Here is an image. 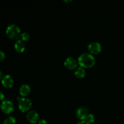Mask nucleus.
<instances>
[{"label": "nucleus", "instance_id": "nucleus-6", "mask_svg": "<svg viewBox=\"0 0 124 124\" xmlns=\"http://www.w3.org/2000/svg\"><path fill=\"white\" fill-rule=\"evenodd\" d=\"M78 60H76L74 57L72 56H69L64 61V65L65 67L70 70L76 69L78 66Z\"/></svg>", "mask_w": 124, "mask_h": 124}, {"label": "nucleus", "instance_id": "nucleus-16", "mask_svg": "<svg viewBox=\"0 0 124 124\" xmlns=\"http://www.w3.org/2000/svg\"><path fill=\"white\" fill-rule=\"evenodd\" d=\"M5 57H6V55H5L4 52L0 50V62L3 61L5 59Z\"/></svg>", "mask_w": 124, "mask_h": 124}, {"label": "nucleus", "instance_id": "nucleus-15", "mask_svg": "<svg viewBox=\"0 0 124 124\" xmlns=\"http://www.w3.org/2000/svg\"><path fill=\"white\" fill-rule=\"evenodd\" d=\"M21 38L23 41H26L27 40L29 39L30 38V35H29V33L27 32H23L22 33L21 35Z\"/></svg>", "mask_w": 124, "mask_h": 124}, {"label": "nucleus", "instance_id": "nucleus-8", "mask_svg": "<svg viewBox=\"0 0 124 124\" xmlns=\"http://www.w3.org/2000/svg\"><path fill=\"white\" fill-rule=\"evenodd\" d=\"M1 83L2 85L6 88H11L13 86L14 83V80L11 75H6L3 76L1 79Z\"/></svg>", "mask_w": 124, "mask_h": 124}, {"label": "nucleus", "instance_id": "nucleus-13", "mask_svg": "<svg viewBox=\"0 0 124 124\" xmlns=\"http://www.w3.org/2000/svg\"><path fill=\"white\" fill-rule=\"evenodd\" d=\"M16 120L15 117L13 116H8L5 119L2 124H16Z\"/></svg>", "mask_w": 124, "mask_h": 124}, {"label": "nucleus", "instance_id": "nucleus-5", "mask_svg": "<svg viewBox=\"0 0 124 124\" xmlns=\"http://www.w3.org/2000/svg\"><path fill=\"white\" fill-rule=\"evenodd\" d=\"M87 49L91 54H98L102 50V46L99 42L93 41L88 44L87 46Z\"/></svg>", "mask_w": 124, "mask_h": 124}, {"label": "nucleus", "instance_id": "nucleus-21", "mask_svg": "<svg viewBox=\"0 0 124 124\" xmlns=\"http://www.w3.org/2000/svg\"></svg>", "mask_w": 124, "mask_h": 124}, {"label": "nucleus", "instance_id": "nucleus-1", "mask_svg": "<svg viewBox=\"0 0 124 124\" xmlns=\"http://www.w3.org/2000/svg\"><path fill=\"white\" fill-rule=\"evenodd\" d=\"M78 62L80 66L82 67L90 68L95 64V58L91 53L84 52L79 56Z\"/></svg>", "mask_w": 124, "mask_h": 124}, {"label": "nucleus", "instance_id": "nucleus-10", "mask_svg": "<svg viewBox=\"0 0 124 124\" xmlns=\"http://www.w3.org/2000/svg\"><path fill=\"white\" fill-rule=\"evenodd\" d=\"M19 92L22 96L25 97L30 94V92H31V88H30V85H29L28 84H23L19 87Z\"/></svg>", "mask_w": 124, "mask_h": 124}, {"label": "nucleus", "instance_id": "nucleus-7", "mask_svg": "<svg viewBox=\"0 0 124 124\" xmlns=\"http://www.w3.org/2000/svg\"><path fill=\"white\" fill-rule=\"evenodd\" d=\"M76 117L81 121H84L88 115V109L85 107H80L76 110Z\"/></svg>", "mask_w": 124, "mask_h": 124}, {"label": "nucleus", "instance_id": "nucleus-19", "mask_svg": "<svg viewBox=\"0 0 124 124\" xmlns=\"http://www.w3.org/2000/svg\"><path fill=\"white\" fill-rule=\"evenodd\" d=\"M76 124H87L85 121H79V122H78Z\"/></svg>", "mask_w": 124, "mask_h": 124}, {"label": "nucleus", "instance_id": "nucleus-9", "mask_svg": "<svg viewBox=\"0 0 124 124\" xmlns=\"http://www.w3.org/2000/svg\"><path fill=\"white\" fill-rule=\"evenodd\" d=\"M27 119L29 122L35 124L39 121V114L35 110H30L27 114Z\"/></svg>", "mask_w": 124, "mask_h": 124}, {"label": "nucleus", "instance_id": "nucleus-20", "mask_svg": "<svg viewBox=\"0 0 124 124\" xmlns=\"http://www.w3.org/2000/svg\"><path fill=\"white\" fill-rule=\"evenodd\" d=\"M2 78H3V74H2V71L0 70V79H2Z\"/></svg>", "mask_w": 124, "mask_h": 124}, {"label": "nucleus", "instance_id": "nucleus-17", "mask_svg": "<svg viewBox=\"0 0 124 124\" xmlns=\"http://www.w3.org/2000/svg\"><path fill=\"white\" fill-rule=\"evenodd\" d=\"M4 97H5L4 94L3 92L0 90V101H4Z\"/></svg>", "mask_w": 124, "mask_h": 124}, {"label": "nucleus", "instance_id": "nucleus-12", "mask_svg": "<svg viewBox=\"0 0 124 124\" xmlns=\"http://www.w3.org/2000/svg\"><path fill=\"white\" fill-rule=\"evenodd\" d=\"M86 71L84 68L82 67H78L75 69V75L76 77L78 78H82L85 76Z\"/></svg>", "mask_w": 124, "mask_h": 124}, {"label": "nucleus", "instance_id": "nucleus-14", "mask_svg": "<svg viewBox=\"0 0 124 124\" xmlns=\"http://www.w3.org/2000/svg\"><path fill=\"white\" fill-rule=\"evenodd\" d=\"M87 124H92L93 123H94V122L95 121V116L92 113H89L87 116L86 117V118L84 120Z\"/></svg>", "mask_w": 124, "mask_h": 124}, {"label": "nucleus", "instance_id": "nucleus-2", "mask_svg": "<svg viewBox=\"0 0 124 124\" xmlns=\"http://www.w3.org/2000/svg\"><path fill=\"white\" fill-rule=\"evenodd\" d=\"M20 28L15 24H9L6 29V34L12 39H19L21 35Z\"/></svg>", "mask_w": 124, "mask_h": 124}, {"label": "nucleus", "instance_id": "nucleus-3", "mask_svg": "<svg viewBox=\"0 0 124 124\" xmlns=\"http://www.w3.org/2000/svg\"><path fill=\"white\" fill-rule=\"evenodd\" d=\"M31 107V101L26 97H22L18 101V108L23 112H26Z\"/></svg>", "mask_w": 124, "mask_h": 124}, {"label": "nucleus", "instance_id": "nucleus-11", "mask_svg": "<svg viewBox=\"0 0 124 124\" xmlns=\"http://www.w3.org/2000/svg\"><path fill=\"white\" fill-rule=\"evenodd\" d=\"M14 48L18 52H24L25 48V44L24 43V41H23L21 39H17L15 42Z\"/></svg>", "mask_w": 124, "mask_h": 124}, {"label": "nucleus", "instance_id": "nucleus-18", "mask_svg": "<svg viewBox=\"0 0 124 124\" xmlns=\"http://www.w3.org/2000/svg\"><path fill=\"white\" fill-rule=\"evenodd\" d=\"M37 124H48V123H47V122L46 120L41 119V120H39Z\"/></svg>", "mask_w": 124, "mask_h": 124}, {"label": "nucleus", "instance_id": "nucleus-4", "mask_svg": "<svg viewBox=\"0 0 124 124\" xmlns=\"http://www.w3.org/2000/svg\"><path fill=\"white\" fill-rule=\"evenodd\" d=\"M1 110L6 114H10L14 110V104L8 99L2 101L0 105Z\"/></svg>", "mask_w": 124, "mask_h": 124}]
</instances>
